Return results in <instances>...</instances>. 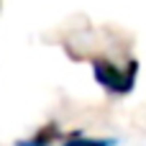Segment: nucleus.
<instances>
[{
  "instance_id": "nucleus-3",
  "label": "nucleus",
  "mask_w": 146,
  "mask_h": 146,
  "mask_svg": "<svg viewBox=\"0 0 146 146\" xmlns=\"http://www.w3.org/2000/svg\"><path fill=\"white\" fill-rule=\"evenodd\" d=\"M64 146H108L105 141H100V139H87V136H72V139H67Z\"/></svg>"
},
{
  "instance_id": "nucleus-1",
  "label": "nucleus",
  "mask_w": 146,
  "mask_h": 146,
  "mask_svg": "<svg viewBox=\"0 0 146 146\" xmlns=\"http://www.w3.org/2000/svg\"><path fill=\"white\" fill-rule=\"evenodd\" d=\"M136 62H131L128 64V69H118V67H113L110 62H103V59H98L95 62V80L105 87V90H110V92H115V95H126V92H131V87H133V82H136Z\"/></svg>"
},
{
  "instance_id": "nucleus-2",
  "label": "nucleus",
  "mask_w": 146,
  "mask_h": 146,
  "mask_svg": "<svg viewBox=\"0 0 146 146\" xmlns=\"http://www.w3.org/2000/svg\"><path fill=\"white\" fill-rule=\"evenodd\" d=\"M56 136H59L56 126H46V128H41V131L31 139V141H26V144H21V146H49Z\"/></svg>"
}]
</instances>
